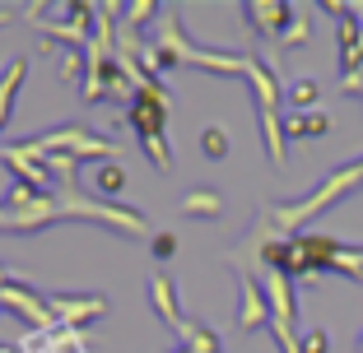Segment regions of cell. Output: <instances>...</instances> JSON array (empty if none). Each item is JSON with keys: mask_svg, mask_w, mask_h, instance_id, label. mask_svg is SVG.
Here are the masks:
<instances>
[{"mask_svg": "<svg viewBox=\"0 0 363 353\" xmlns=\"http://www.w3.org/2000/svg\"><path fill=\"white\" fill-rule=\"evenodd\" d=\"M19 353H89L84 349V340H79V330H65V325H61V330H33L28 335V340H23L19 344Z\"/></svg>", "mask_w": 363, "mask_h": 353, "instance_id": "obj_12", "label": "cell"}, {"mask_svg": "<svg viewBox=\"0 0 363 353\" xmlns=\"http://www.w3.org/2000/svg\"><path fill=\"white\" fill-rule=\"evenodd\" d=\"M331 130L326 112H289L284 117V139H321Z\"/></svg>", "mask_w": 363, "mask_h": 353, "instance_id": "obj_16", "label": "cell"}, {"mask_svg": "<svg viewBox=\"0 0 363 353\" xmlns=\"http://www.w3.org/2000/svg\"><path fill=\"white\" fill-rule=\"evenodd\" d=\"M247 84H252V93H257V108L279 112L284 88H279V79H275V65H266L261 56H247Z\"/></svg>", "mask_w": 363, "mask_h": 353, "instance_id": "obj_10", "label": "cell"}, {"mask_svg": "<svg viewBox=\"0 0 363 353\" xmlns=\"http://www.w3.org/2000/svg\"><path fill=\"white\" fill-rule=\"evenodd\" d=\"M47 302H52L56 321H61L65 330H79V325L103 321V316H107V298H103V293H52Z\"/></svg>", "mask_w": 363, "mask_h": 353, "instance_id": "obj_5", "label": "cell"}, {"mask_svg": "<svg viewBox=\"0 0 363 353\" xmlns=\"http://www.w3.org/2000/svg\"><path fill=\"white\" fill-rule=\"evenodd\" d=\"M270 325V302H266V289L257 284L252 270H238V330H261Z\"/></svg>", "mask_w": 363, "mask_h": 353, "instance_id": "obj_6", "label": "cell"}, {"mask_svg": "<svg viewBox=\"0 0 363 353\" xmlns=\"http://www.w3.org/2000/svg\"><path fill=\"white\" fill-rule=\"evenodd\" d=\"M94 191H98V200H121V191H126V168H121L117 158L98 163L94 168Z\"/></svg>", "mask_w": 363, "mask_h": 353, "instance_id": "obj_18", "label": "cell"}, {"mask_svg": "<svg viewBox=\"0 0 363 353\" xmlns=\"http://www.w3.org/2000/svg\"><path fill=\"white\" fill-rule=\"evenodd\" d=\"M150 251H154V260H172V256H177V233H168V228L154 233L150 237Z\"/></svg>", "mask_w": 363, "mask_h": 353, "instance_id": "obj_26", "label": "cell"}, {"mask_svg": "<svg viewBox=\"0 0 363 353\" xmlns=\"http://www.w3.org/2000/svg\"><path fill=\"white\" fill-rule=\"evenodd\" d=\"M56 200H61L65 219H94V224L112 228L121 237H154L150 219L130 209V204H117V200H98V195H84L79 182H56Z\"/></svg>", "mask_w": 363, "mask_h": 353, "instance_id": "obj_2", "label": "cell"}, {"mask_svg": "<svg viewBox=\"0 0 363 353\" xmlns=\"http://www.w3.org/2000/svg\"><path fill=\"white\" fill-rule=\"evenodd\" d=\"M0 163H5V172H14V182L33 186V191H47L52 186V172H47V163H38L28 149H23L19 139H5L0 144Z\"/></svg>", "mask_w": 363, "mask_h": 353, "instance_id": "obj_9", "label": "cell"}, {"mask_svg": "<svg viewBox=\"0 0 363 353\" xmlns=\"http://www.w3.org/2000/svg\"><path fill=\"white\" fill-rule=\"evenodd\" d=\"M238 10H242L247 28L261 33V37H275V42H279V33L289 28V19L298 14L294 5H284V0H242Z\"/></svg>", "mask_w": 363, "mask_h": 353, "instance_id": "obj_7", "label": "cell"}, {"mask_svg": "<svg viewBox=\"0 0 363 353\" xmlns=\"http://www.w3.org/2000/svg\"><path fill=\"white\" fill-rule=\"evenodd\" d=\"M317 79H294V84L284 88V98H289V108L294 112H317Z\"/></svg>", "mask_w": 363, "mask_h": 353, "instance_id": "obj_23", "label": "cell"}, {"mask_svg": "<svg viewBox=\"0 0 363 353\" xmlns=\"http://www.w3.org/2000/svg\"><path fill=\"white\" fill-rule=\"evenodd\" d=\"M154 14H163V10H159V0H135V5H121V28L140 33L145 23L154 19Z\"/></svg>", "mask_w": 363, "mask_h": 353, "instance_id": "obj_25", "label": "cell"}, {"mask_svg": "<svg viewBox=\"0 0 363 353\" xmlns=\"http://www.w3.org/2000/svg\"><path fill=\"white\" fill-rule=\"evenodd\" d=\"M308 37H312V14L308 10H298L294 19H289V28L279 33V52H298V47H308Z\"/></svg>", "mask_w": 363, "mask_h": 353, "instance_id": "obj_21", "label": "cell"}, {"mask_svg": "<svg viewBox=\"0 0 363 353\" xmlns=\"http://www.w3.org/2000/svg\"><path fill=\"white\" fill-rule=\"evenodd\" d=\"M182 214H191V219H219L224 214V195L219 191H186L182 195Z\"/></svg>", "mask_w": 363, "mask_h": 353, "instance_id": "obj_19", "label": "cell"}, {"mask_svg": "<svg viewBox=\"0 0 363 353\" xmlns=\"http://www.w3.org/2000/svg\"><path fill=\"white\" fill-rule=\"evenodd\" d=\"M266 302H270V330H294V316H298V298H294V279L266 270Z\"/></svg>", "mask_w": 363, "mask_h": 353, "instance_id": "obj_8", "label": "cell"}, {"mask_svg": "<svg viewBox=\"0 0 363 353\" xmlns=\"http://www.w3.org/2000/svg\"><path fill=\"white\" fill-rule=\"evenodd\" d=\"M56 70L70 88H84L89 79V52H56Z\"/></svg>", "mask_w": 363, "mask_h": 353, "instance_id": "obj_20", "label": "cell"}, {"mask_svg": "<svg viewBox=\"0 0 363 353\" xmlns=\"http://www.w3.org/2000/svg\"><path fill=\"white\" fill-rule=\"evenodd\" d=\"M0 233H10V209H5V200H0Z\"/></svg>", "mask_w": 363, "mask_h": 353, "instance_id": "obj_28", "label": "cell"}, {"mask_svg": "<svg viewBox=\"0 0 363 353\" xmlns=\"http://www.w3.org/2000/svg\"><path fill=\"white\" fill-rule=\"evenodd\" d=\"M23 149L33 154L38 163H47V154H70V158H98V163H112L117 158V144L107 135H98V130L79 126V121H70V126H56V130H43V135L33 139H19Z\"/></svg>", "mask_w": 363, "mask_h": 353, "instance_id": "obj_3", "label": "cell"}, {"mask_svg": "<svg viewBox=\"0 0 363 353\" xmlns=\"http://www.w3.org/2000/svg\"><path fill=\"white\" fill-rule=\"evenodd\" d=\"M140 149L150 158L154 172H172V149H168V135H145L140 139Z\"/></svg>", "mask_w": 363, "mask_h": 353, "instance_id": "obj_24", "label": "cell"}, {"mask_svg": "<svg viewBox=\"0 0 363 353\" xmlns=\"http://www.w3.org/2000/svg\"><path fill=\"white\" fill-rule=\"evenodd\" d=\"M359 353H363V335H359Z\"/></svg>", "mask_w": 363, "mask_h": 353, "instance_id": "obj_33", "label": "cell"}, {"mask_svg": "<svg viewBox=\"0 0 363 353\" xmlns=\"http://www.w3.org/2000/svg\"><path fill=\"white\" fill-rule=\"evenodd\" d=\"M23 79H28V61H23V56H14V61L0 70V130L10 126V117H14V98H19Z\"/></svg>", "mask_w": 363, "mask_h": 353, "instance_id": "obj_13", "label": "cell"}, {"mask_svg": "<svg viewBox=\"0 0 363 353\" xmlns=\"http://www.w3.org/2000/svg\"><path fill=\"white\" fill-rule=\"evenodd\" d=\"M201 154L210 163H224L228 154H233V139H228V130L224 126H205L201 130Z\"/></svg>", "mask_w": 363, "mask_h": 353, "instance_id": "obj_22", "label": "cell"}, {"mask_svg": "<svg viewBox=\"0 0 363 353\" xmlns=\"http://www.w3.org/2000/svg\"><path fill=\"white\" fill-rule=\"evenodd\" d=\"M298 349L303 353H331V335L326 330H308V335H298Z\"/></svg>", "mask_w": 363, "mask_h": 353, "instance_id": "obj_27", "label": "cell"}, {"mask_svg": "<svg viewBox=\"0 0 363 353\" xmlns=\"http://www.w3.org/2000/svg\"><path fill=\"white\" fill-rule=\"evenodd\" d=\"M257 121H261V144H266V158L270 168H284V117L270 108H257Z\"/></svg>", "mask_w": 363, "mask_h": 353, "instance_id": "obj_15", "label": "cell"}, {"mask_svg": "<svg viewBox=\"0 0 363 353\" xmlns=\"http://www.w3.org/2000/svg\"><path fill=\"white\" fill-rule=\"evenodd\" d=\"M363 186V158H354V163H345V168H335L326 182L317 186V191H308L303 200H289V204H270L266 209V219L279 228V233H303V228L312 224V219L321 214V209H331V204H340L345 195H354Z\"/></svg>", "mask_w": 363, "mask_h": 353, "instance_id": "obj_1", "label": "cell"}, {"mask_svg": "<svg viewBox=\"0 0 363 353\" xmlns=\"http://www.w3.org/2000/svg\"><path fill=\"white\" fill-rule=\"evenodd\" d=\"M5 23H10V10H0V28H5Z\"/></svg>", "mask_w": 363, "mask_h": 353, "instance_id": "obj_31", "label": "cell"}, {"mask_svg": "<svg viewBox=\"0 0 363 353\" xmlns=\"http://www.w3.org/2000/svg\"><path fill=\"white\" fill-rule=\"evenodd\" d=\"M10 279H19V274H10V270L0 265V289H5V284H10Z\"/></svg>", "mask_w": 363, "mask_h": 353, "instance_id": "obj_29", "label": "cell"}, {"mask_svg": "<svg viewBox=\"0 0 363 353\" xmlns=\"http://www.w3.org/2000/svg\"><path fill=\"white\" fill-rule=\"evenodd\" d=\"M354 19H359V33H363V5H354Z\"/></svg>", "mask_w": 363, "mask_h": 353, "instance_id": "obj_30", "label": "cell"}, {"mask_svg": "<svg viewBox=\"0 0 363 353\" xmlns=\"http://www.w3.org/2000/svg\"><path fill=\"white\" fill-rule=\"evenodd\" d=\"M150 307L159 311V321L168 325V330L182 335L186 316H182V307H177V289H172V279H168V274H154V279H150Z\"/></svg>", "mask_w": 363, "mask_h": 353, "instance_id": "obj_11", "label": "cell"}, {"mask_svg": "<svg viewBox=\"0 0 363 353\" xmlns=\"http://www.w3.org/2000/svg\"><path fill=\"white\" fill-rule=\"evenodd\" d=\"M168 353H186V349H182V344H177V349H168Z\"/></svg>", "mask_w": 363, "mask_h": 353, "instance_id": "obj_32", "label": "cell"}, {"mask_svg": "<svg viewBox=\"0 0 363 353\" xmlns=\"http://www.w3.org/2000/svg\"><path fill=\"white\" fill-rule=\"evenodd\" d=\"M177 340H182V349H186V353H224V340H219L205 321H186Z\"/></svg>", "mask_w": 363, "mask_h": 353, "instance_id": "obj_17", "label": "cell"}, {"mask_svg": "<svg viewBox=\"0 0 363 353\" xmlns=\"http://www.w3.org/2000/svg\"><path fill=\"white\" fill-rule=\"evenodd\" d=\"M0 311H10V316H19V321H28L33 330H61V321H56L52 302L43 298V293L33 289L28 279H10L5 289H0Z\"/></svg>", "mask_w": 363, "mask_h": 353, "instance_id": "obj_4", "label": "cell"}, {"mask_svg": "<svg viewBox=\"0 0 363 353\" xmlns=\"http://www.w3.org/2000/svg\"><path fill=\"white\" fill-rule=\"evenodd\" d=\"M126 126L135 130V139H145V135H168V112L135 98V103L126 108Z\"/></svg>", "mask_w": 363, "mask_h": 353, "instance_id": "obj_14", "label": "cell"}]
</instances>
